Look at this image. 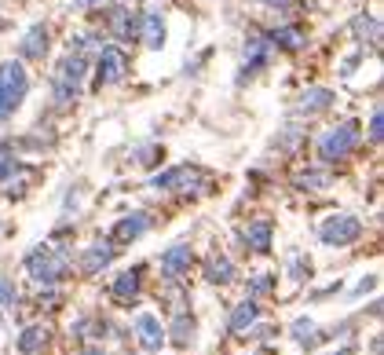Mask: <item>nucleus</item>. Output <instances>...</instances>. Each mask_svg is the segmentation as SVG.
Wrapping results in <instances>:
<instances>
[{"mask_svg":"<svg viewBox=\"0 0 384 355\" xmlns=\"http://www.w3.org/2000/svg\"><path fill=\"white\" fill-rule=\"evenodd\" d=\"M84 70H88V59H84V52L70 48V55L59 62V70H55V81H52V88H55V99H59V107H70V103L77 99V92H81V81H84Z\"/></svg>","mask_w":384,"mask_h":355,"instance_id":"obj_2","label":"nucleus"},{"mask_svg":"<svg viewBox=\"0 0 384 355\" xmlns=\"http://www.w3.org/2000/svg\"><path fill=\"white\" fill-rule=\"evenodd\" d=\"M77 355H103V348H99V344H88V348H81Z\"/></svg>","mask_w":384,"mask_h":355,"instance_id":"obj_32","label":"nucleus"},{"mask_svg":"<svg viewBox=\"0 0 384 355\" xmlns=\"http://www.w3.org/2000/svg\"><path fill=\"white\" fill-rule=\"evenodd\" d=\"M15 301H18V293H15V282L0 275V308L8 311V308H15Z\"/></svg>","mask_w":384,"mask_h":355,"instance_id":"obj_26","label":"nucleus"},{"mask_svg":"<svg viewBox=\"0 0 384 355\" xmlns=\"http://www.w3.org/2000/svg\"><path fill=\"white\" fill-rule=\"evenodd\" d=\"M318 238H322V245H333V249L351 245V242L362 238V220L351 216V213H337V216H330L322 227H318Z\"/></svg>","mask_w":384,"mask_h":355,"instance_id":"obj_5","label":"nucleus"},{"mask_svg":"<svg viewBox=\"0 0 384 355\" xmlns=\"http://www.w3.org/2000/svg\"><path fill=\"white\" fill-rule=\"evenodd\" d=\"M271 235H274V227L267 220H256V223H249L242 231V238H245V245L252 249V253H267V249H271Z\"/></svg>","mask_w":384,"mask_h":355,"instance_id":"obj_16","label":"nucleus"},{"mask_svg":"<svg viewBox=\"0 0 384 355\" xmlns=\"http://www.w3.org/2000/svg\"><path fill=\"white\" fill-rule=\"evenodd\" d=\"M293 337L301 341L304 348H315L318 341H322V333L315 330V322H311V319H296V322H293Z\"/></svg>","mask_w":384,"mask_h":355,"instance_id":"obj_24","label":"nucleus"},{"mask_svg":"<svg viewBox=\"0 0 384 355\" xmlns=\"http://www.w3.org/2000/svg\"><path fill=\"white\" fill-rule=\"evenodd\" d=\"M110 260H114V245L110 242H95V245H88L81 253V271H84V275H99Z\"/></svg>","mask_w":384,"mask_h":355,"instance_id":"obj_11","label":"nucleus"},{"mask_svg":"<svg viewBox=\"0 0 384 355\" xmlns=\"http://www.w3.org/2000/svg\"><path fill=\"white\" fill-rule=\"evenodd\" d=\"M373 286H377V279L370 275V279H362V282L355 286V293H366V289H373Z\"/></svg>","mask_w":384,"mask_h":355,"instance_id":"obj_31","label":"nucleus"},{"mask_svg":"<svg viewBox=\"0 0 384 355\" xmlns=\"http://www.w3.org/2000/svg\"><path fill=\"white\" fill-rule=\"evenodd\" d=\"M190 260H194V253H190V245H168L165 253H161V275L165 279H180L183 271L190 267Z\"/></svg>","mask_w":384,"mask_h":355,"instance_id":"obj_9","label":"nucleus"},{"mask_svg":"<svg viewBox=\"0 0 384 355\" xmlns=\"http://www.w3.org/2000/svg\"><path fill=\"white\" fill-rule=\"evenodd\" d=\"M139 282H143V271H139V267L124 271V275H117V282H114V297H117L121 304H132V301L139 297Z\"/></svg>","mask_w":384,"mask_h":355,"instance_id":"obj_18","label":"nucleus"},{"mask_svg":"<svg viewBox=\"0 0 384 355\" xmlns=\"http://www.w3.org/2000/svg\"><path fill=\"white\" fill-rule=\"evenodd\" d=\"M205 279H209L212 286H227V282L234 279V264H231L227 257H220V253L209 257V260H205Z\"/></svg>","mask_w":384,"mask_h":355,"instance_id":"obj_21","label":"nucleus"},{"mask_svg":"<svg viewBox=\"0 0 384 355\" xmlns=\"http://www.w3.org/2000/svg\"><path fill=\"white\" fill-rule=\"evenodd\" d=\"M45 344H48V330L45 326H26L23 333H18V341H15L18 355H37Z\"/></svg>","mask_w":384,"mask_h":355,"instance_id":"obj_19","label":"nucleus"},{"mask_svg":"<svg viewBox=\"0 0 384 355\" xmlns=\"http://www.w3.org/2000/svg\"><path fill=\"white\" fill-rule=\"evenodd\" d=\"M296 187L301 191H322V187H330V173H304L296 176Z\"/></svg>","mask_w":384,"mask_h":355,"instance_id":"obj_25","label":"nucleus"},{"mask_svg":"<svg viewBox=\"0 0 384 355\" xmlns=\"http://www.w3.org/2000/svg\"><path fill=\"white\" fill-rule=\"evenodd\" d=\"M45 52H48V30H45V23H37V26L26 30L23 45H18V55L23 59H45Z\"/></svg>","mask_w":384,"mask_h":355,"instance_id":"obj_13","label":"nucleus"},{"mask_svg":"<svg viewBox=\"0 0 384 355\" xmlns=\"http://www.w3.org/2000/svg\"><path fill=\"white\" fill-rule=\"evenodd\" d=\"M351 30H355V37H359V40H366V37H370V45H373V48L380 45V26H377V18L359 15L355 23H351Z\"/></svg>","mask_w":384,"mask_h":355,"instance_id":"obj_23","label":"nucleus"},{"mask_svg":"<svg viewBox=\"0 0 384 355\" xmlns=\"http://www.w3.org/2000/svg\"><path fill=\"white\" fill-rule=\"evenodd\" d=\"M260 319V304H256L252 297L249 301H242L238 308L231 311V319H227V330L231 333H245V330H252V322Z\"/></svg>","mask_w":384,"mask_h":355,"instance_id":"obj_15","label":"nucleus"},{"mask_svg":"<svg viewBox=\"0 0 384 355\" xmlns=\"http://www.w3.org/2000/svg\"><path fill=\"white\" fill-rule=\"evenodd\" d=\"M110 33L121 40L139 37V15H132L128 8H110Z\"/></svg>","mask_w":384,"mask_h":355,"instance_id":"obj_14","label":"nucleus"},{"mask_svg":"<svg viewBox=\"0 0 384 355\" xmlns=\"http://www.w3.org/2000/svg\"><path fill=\"white\" fill-rule=\"evenodd\" d=\"M26 92H30V77H26L23 62H18V59L0 62V121L11 117L18 107H23Z\"/></svg>","mask_w":384,"mask_h":355,"instance_id":"obj_1","label":"nucleus"},{"mask_svg":"<svg viewBox=\"0 0 384 355\" xmlns=\"http://www.w3.org/2000/svg\"><path fill=\"white\" fill-rule=\"evenodd\" d=\"M271 286H274V279H271V275H256V279L249 282V293H252V297H260V293H271Z\"/></svg>","mask_w":384,"mask_h":355,"instance_id":"obj_28","label":"nucleus"},{"mask_svg":"<svg viewBox=\"0 0 384 355\" xmlns=\"http://www.w3.org/2000/svg\"><path fill=\"white\" fill-rule=\"evenodd\" d=\"M136 341L143 344V351H161V344H165V330H161L158 315H151V311L136 315Z\"/></svg>","mask_w":384,"mask_h":355,"instance_id":"obj_8","label":"nucleus"},{"mask_svg":"<svg viewBox=\"0 0 384 355\" xmlns=\"http://www.w3.org/2000/svg\"><path fill=\"white\" fill-rule=\"evenodd\" d=\"M333 107V92L330 88H308L301 95V114H322Z\"/></svg>","mask_w":384,"mask_h":355,"instance_id":"obj_20","label":"nucleus"},{"mask_svg":"<svg viewBox=\"0 0 384 355\" xmlns=\"http://www.w3.org/2000/svg\"><path fill=\"white\" fill-rule=\"evenodd\" d=\"M15 169H18V165H15V158H11V147H0V180H8Z\"/></svg>","mask_w":384,"mask_h":355,"instance_id":"obj_27","label":"nucleus"},{"mask_svg":"<svg viewBox=\"0 0 384 355\" xmlns=\"http://www.w3.org/2000/svg\"><path fill=\"white\" fill-rule=\"evenodd\" d=\"M202 183H205V176L194 165H176V169L158 173L151 180V187H158V191H176V194H190V191H198Z\"/></svg>","mask_w":384,"mask_h":355,"instance_id":"obj_6","label":"nucleus"},{"mask_svg":"<svg viewBox=\"0 0 384 355\" xmlns=\"http://www.w3.org/2000/svg\"><path fill=\"white\" fill-rule=\"evenodd\" d=\"M168 333H173L168 341H173L176 348H190V344H194V333H198L194 315H187V311H183V315H176V319H173V326H168Z\"/></svg>","mask_w":384,"mask_h":355,"instance_id":"obj_17","label":"nucleus"},{"mask_svg":"<svg viewBox=\"0 0 384 355\" xmlns=\"http://www.w3.org/2000/svg\"><path fill=\"white\" fill-rule=\"evenodd\" d=\"M355 147H359V124L344 121V124H337V129H330L322 139H318V158H322L326 165H333V161H344Z\"/></svg>","mask_w":384,"mask_h":355,"instance_id":"obj_3","label":"nucleus"},{"mask_svg":"<svg viewBox=\"0 0 384 355\" xmlns=\"http://www.w3.org/2000/svg\"><path fill=\"white\" fill-rule=\"evenodd\" d=\"M267 45H279L282 52H301L304 48V33L296 26H279V30H271Z\"/></svg>","mask_w":384,"mask_h":355,"instance_id":"obj_22","label":"nucleus"},{"mask_svg":"<svg viewBox=\"0 0 384 355\" xmlns=\"http://www.w3.org/2000/svg\"><path fill=\"white\" fill-rule=\"evenodd\" d=\"M146 227H151V216H146V213L121 216V220L114 223V242H136L139 235H146Z\"/></svg>","mask_w":384,"mask_h":355,"instance_id":"obj_12","label":"nucleus"},{"mask_svg":"<svg viewBox=\"0 0 384 355\" xmlns=\"http://www.w3.org/2000/svg\"><path fill=\"white\" fill-rule=\"evenodd\" d=\"M124 74H128V55H124L121 48H114V45H106V48L99 52L95 85H99V88H103V85H117V81H124Z\"/></svg>","mask_w":384,"mask_h":355,"instance_id":"obj_7","label":"nucleus"},{"mask_svg":"<svg viewBox=\"0 0 384 355\" xmlns=\"http://www.w3.org/2000/svg\"><path fill=\"white\" fill-rule=\"evenodd\" d=\"M264 8H274V11H293L296 8V0H260Z\"/></svg>","mask_w":384,"mask_h":355,"instance_id":"obj_30","label":"nucleus"},{"mask_svg":"<svg viewBox=\"0 0 384 355\" xmlns=\"http://www.w3.org/2000/svg\"><path fill=\"white\" fill-rule=\"evenodd\" d=\"M26 271H30L33 282H40V286H55L62 275H66V257L55 253L52 245H37L33 253L26 257Z\"/></svg>","mask_w":384,"mask_h":355,"instance_id":"obj_4","label":"nucleus"},{"mask_svg":"<svg viewBox=\"0 0 384 355\" xmlns=\"http://www.w3.org/2000/svg\"><path fill=\"white\" fill-rule=\"evenodd\" d=\"M95 4H103V0H77V8H95Z\"/></svg>","mask_w":384,"mask_h":355,"instance_id":"obj_33","label":"nucleus"},{"mask_svg":"<svg viewBox=\"0 0 384 355\" xmlns=\"http://www.w3.org/2000/svg\"><path fill=\"white\" fill-rule=\"evenodd\" d=\"M380 136H384V114H380V110H373V117H370V139H373V143H380Z\"/></svg>","mask_w":384,"mask_h":355,"instance_id":"obj_29","label":"nucleus"},{"mask_svg":"<svg viewBox=\"0 0 384 355\" xmlns=\"http://www.w3.org/2000/svg\"><path fill=\"white\" fill-rule=\"evenodd\" d=\"M139 33H143V45L151 52H158L165 45V18H161V11H143L139 15Z\"/></svg>","mask_w":384,"mask_h":355,"instance_id":"obj_10","label":"nucleus"},{"mask_svg":"<svg viewBox=\"0 0 384 355\" xmlns=\"http://www.w3.org/2000/svg\"><path fill=\"white\" fill-rule=\"evenodd\" d=\"M333 355H355V348H340V351H333Z\"/></svg>","mask_w":384,"mask_h":355,"instance_id":"obj_34","label":"nucleus"}]
</instances>
